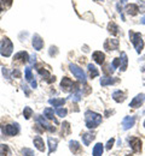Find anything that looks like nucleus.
<instances>
[{
    "label": "nucleus",
    "mask_w": 145,
    "mask_h": 156,
    "mask_svg": "<svg viewBox=\"0 0 145 156\" xmlns=\"http://www.w3.org/2000/svg\"><path fill=\"white\" fill-rule=\"evenodd\" d=\"M85 121H86V126L88 129H96L102 124V115L96 112L87 111L85 113Z\"/></svg>",
    "instance_id": "f257e3e1"
},
{
    "label": "nucleus",
    "mask_w": 145,
    "mask_h": 156,
    "mask_svg": "<svg viewBox=\"0 0 145 156\" xmlns=\"http://www.w3.org/2000/svg\"><path fill=\"white\" fill-rule=\"evenodd\" d=\"M129 37H131V41L133 43V46L135 47V51L137 53H140L144 48V41H143V37L139 33H133L132 30L129 31Z\"/></svg>",
    "instance_id": "f03ea898"
},
{
    "label": "nucleus",
    "mask_w": 145,
    "mask_h": 156,
    "mask_svg": "<svg viewBox=\"0 0 145 156\" xmlns=\"http://www.w3.org/2000/svg\"><path fill=\"white\" fill-rule=\"evenodd\" d=\"M12 51H13L12 42L7 37H4L1 40V43H0V53H1V55L9 58L12 54Z\"/></svg>",
    "instance_id": "7ed1b4c3"
},
{
    "label": "nucleus",
    "mask_w": 145,
    "mask_h": 156,
    "mask_svg": "<svg viewBox=\"0 0 145 156\" xmlns=\"http://www.w3.org/2000/svg\"><path fill=\"white\" fill-rule=\"evenodd\" d=\"M69 69H70V71L73 72V75L78 78L80 82L86 83V75H85V72L82 71V69H80V67H79L78 65H75V64H69Z\"/></svg>",
    "instance_id": "20e7f679"
},
{
    "label": "nucleus",
    "mask_w": 145,
    "mask_h": 156,
    "mask_svg": "<svg viewBox=\"0 0 145 156\" xmlns=\"http://www.w3.org/2000/svg\"><path fill=\"white\" fill-rule=\"evenodd\" d=\"M35 120H36V122L39 124V126L42 127V130H46V131H48V132H55V130H56L55 126H52L44 117L38 115V117L35 118Z\"/></svg>",
    "instance_id": "39448f33"
},
{
    "label": "nucleus",
    "mask_w": 145,
    "mask_h": 156,
    "mask_svg": "<svg viewBox=\"0 0 145 156\" xmlns=\"http://www.w3.org/2000/svg\"><path fill=\"white\" fill-rule=\"evenodd\" d=\"M128 142H129V147L133 149L134 153H138L142 150V140L137 137H129L128 138Z\"/></svg>",
    "instance_id": "423d86ee"
},
{
    "label": "nucleus",
    "mask_w": 145,
    "mask_h": 156,
    "mask_svg": "<svg viewBox=\"0 0 145 156\" xmlns=\"http://www.w3.org/2000/svg\"><path fill=\"white\" fill-rule=\"evenodd\" d=\"M2 132L7 136H16L20 132V127L17 124L15 125H6L5 127H2Z\"/></svg>",
    "instance_id": "0eeeda50"
},
{
    "label": "nucleus",
    "mask_w": 145,
    "mask_h": 156,
    "mask_svg": "<svg viewBox=\"0 0 145 156\" xmlns=\"http://www.w3.org/2000/svg\"><path fill=\"white\" fill-rule=\"evenodd\" d=\"M144 100H145V94H139V95H137L135 98L131 101L129 107H132V108H138V107H140V106L143 105Z\"/></svg>",
    "instance_id": "6e6552de"
},
{
    "label": "nucleus",
    "mask_w": 145,
    "mask_h": 156,
    "mask_svg": "<svg viewBox=\"0 0 145 156\" xmlns=\"http://www.w3.org/2000/svg\"><path fill=\"white\" fill-rule=\"evenodd\" d=\"M74 85H75V84L73 83V80L68 77H64L62 79V82H61L62 90H64V91H70V90L73 89V87H74Z\"/></svg>",
    "instance_id": "1a4fd4ad"
},
{
    "label": "nucleus",
    "mask_w": 145,
    "mask_h": 156,
    "mask_svg": "<svg viewBox=\"0 0 145 156\" xmlns=\"http://www.w3.org/2000/svg\"><path fill=\"white\" fill-rule=\"evenodd\" d=\"M135 124V117H124L122 120V127L124 130H129Z\"/></svg>",
    "instance_id": "9d476101"
},
{
    "label": "nucleus",
    "mask_w": 145,
    "mask_h": 156,
    "mask_svg": "<svg viewBox=\"0 0 145 156\" xmlns=\"http://www.w3.org/2000/svg\"><path fill=\"white\" fill-rule=\"evenodd\" d=\"M119 47V41L117 40H106L105 43H104V48L106 51H114V49H117Z\"/></svg>",
    "instance_id": "9b49d317"
},
{
    "label": "nucleus",
    "mask_w": 145,
    "mask_h": 156,
    "mask_svg": "<svg viewBox=\"0 0 145 156\" xmlns=\"http://www.w3.org/2000/svg\"><path fill=\"white\" fill-rule=\"evenodd\" d=\"M33 47L36 51H40V49H42V47H44V41H42V39L38 34H35L33 36Z\"/></svg>",
    "instance_id": "f8f14e48"
},
{
    "label": "nucleus",
    "mask_w": 145,
    "mask_h": 156,
    "mask_svg": "<svg viewBox=\"0 0 145 156\" xmlns=\"http://www.w3.org/2000/svg\"><path fill=\"white\" fill-rule=\"evenodd\" d=\"M15 60H17V61H21V62H28L29 61V55H28V53L27 52H24V51H22V52H18L17 54H15V57H13Z\"/></svg>",
    "instance_id": "ddd939ff"
},
{
    "label": "nucleus",
    "mask_w": 145,
    "mask_h": 156,
    "mask_svg": "<svg viewBox=\"0 0 145 156\" xmlns=\"http://www.w3.org/2000/svg\"><path fill=\"white\" fill-rule=\"evenodd\" d=\"M38 72H39V73L41 75L42 77H45V79L47 80V83H52V82H55V80H56V78H55V76L52 77V76L50 75V72H48L47 70H45V69L42 70L41 67H39V69H38Z\"/></svg>",
    "instance_id": "4468645a"
},
{
    "label": "nucleus",
    "mask_w": 145,
    "mask_h": 156,
    "mask_svg": "<svg viewBox=\"0 0 145 156\" xmlns=\"http://www.w3.org/2000/svg\"><path fill=\"white\" fill-rule=\"evenodd\" d=\"M113 98H114L117 103H121V102H124V100H126V94L122 93L121 90H116V91L113 93Z\"/></svg>",
    "instance_id": "2eb2a0df"
},
{
    "label": "nucleus",
    "mask_w": 145,
    "mask_h": 156,
    "mask_svg": "<svg viewBox=\"0 0 145 156\" xmlns=\"http://www.w3.org/2000/svg\"><path fill=\"white\" fill-rule=\"evenodd\" d=\"M92 58H93V60H94V61H96L97 64L102 65V64H104V60H105V55H104V53L99 52V51H97V52H94V53L92 54Z\"/></svg>",
    "instance_id": "dca6fc26"
},
{
    "label": "nucleus",
    "mask_w": 145,
    "mask_h": 156,
    "mask_svg": "<svg viewBox=\"0 0 145 156\" xmlns=\"http://www.w3.org/2000/svg\"><path fill=\"white\" fill-rule=\"evenodd\" d=\"M94 135L92 133V132H86V133H82L81 135V138H82V143L85 145H90L91 144V142L94 139Z\"/></svg>",
    "instance_id": "f3484780"
},
{
    "label": "nucleus",
    "mask_w": 145,
    "mask_h": 156,
    "mask_svg": "<svg viewBox=\"0 0 145 156\" xmlns=\"http://www.w3.org/2000/svg\"><path fill=\"white\" fill-rule=\"evenodd\" d=\"M138 11H139V7L135 4H129V5L126 6V12L131 16H135L138 13Z\"/></svg>",
    "instance_id": "a211bd4d"
},
{
    "label": "nucleus",
    "mask_w": 145,
    "mask_h": 156,
    "mask_svg": "<svg viewBox=\"0 0 145 156\" xmlns=\"http://www.w3.org/2000/svg\"><path fill=\"white\" fill-rule=\"evenodd\" d=\"M48 147H50V149H48V154L51 155L53 151H56V149H57V144H58V140L56 139V138H52V137H48Z\"/></svg>",
    "instance_id": "6ab92c4d"
},
{
    "label": "nucleus",
    "mask_w": 145,
    "mask_h": 156,
    "mask_svg": "<svg viewBox=\"0 0 145 156\" xmlns=\"http://www.w3.org/2000/svg\"><path fill=\"white\" fill-rule=\"evenodd\" d=\"M34 145L39 151H42V153L45 151V144H44V140L40 136H36L34 138Z\"/></svg>",
    "instance_id": "aec40b11"
},
{
    "label": "nucleus",
    "mask_w": 145,
    "mask_h": 156,
    "mask_svg": "<svg viewBox=\"0 0 145 156\" xmlns=\"http://www.w3.org/2000/svg\"><path fill=\"white\" fill-rule=\"evenodd\" d=\"M120 61H121L120 70H121V71H126V70H127V66H128V58H127V54H126L124 52L121 53V59H120Z\"/></svg>",
    "instance_id": "412c9836"
},
{
    "label": "nucleus",
    "mask_w": 145,
    "mask_h": 156,
    "mask_svg": "<svg viewBox=\"0 0 145 156\" xmlns=\"http://www.w3.org/2000/svg\"><path fill=\"white\" fill-rule=\"evenodd\" d=\"M69 149L71 150L73 154H78V153L80 151V144H79V142H76V140H70V142H69Z\"/></svg>",
    "instance_id": "4be33fe9"
},
{
    "label": "nucleus",
    "mask_w": 145,
    "mask_h": 156,
    "mask_svg": "<svg viewBox=\"0 0 145 156\" xmlns=\"http://www.w3.org/2000/svg\"><path fill=\"white\" fill-rule=\"evenodd\" d=\"M104 148L102 143H97L93 148V156H102L103 155Z\"/></svg>",
    "instance_id": "5701e85b"
},
{
    "label": "nucleus",
    "mask_w": 145,
    "mask_h": 156,
    "mask_svg": "<svg viewBox=\"0 0 145 156\" xmlns=\"http://www.w3.org/2000/svg\"><path fill=\"white\" fill-rule=\"evenodd\" d=\"M48 103L52 105L53 107H61L65 103V100L64 98H51L48 100Z\"/></svg>",
    "instance_id": "b1692460"
},
{
    "label": "nucleus",
    "mask_w": 145,
    "mask_h": 156,
    "mask_svg": "<svg viewBox=\"0 0 145 156\" xmlns=\"http://www.w3.org/2000/svg\"><path fill=\"white\" fill-rule=\"evenodd\" d=\"M44 114H45V117L47 118V119L53 120L55 124H58L57 119H55V117H53V109H52V108H45V109H44Z\"/></svg>",
    "instance_id": "393cba45"
},
{
    "label": "nucleus",
    "mask_w": 145,
    "mask_h": 156,
    "mask_svg": "<svg viewBox=\"0 0 145 156\" xmlns=\"http://www.w3.org/2000/svg\"><path fill=\"white\" fill-rule=\"evenodd\" d=\"M108 30H109V33H110L111 35H117V34H119V27H117L114 22H110V23L108 24Z\"/></svg>",
    "instance_id": "a878e982"
},
{
    "label": "nucleus",
    "mask_w": 145,
    "mask_h": 156,
    "mask_svg": "<svg viewBox=\"0 0 145 156\" xmlns=\"http://www.w3.org/2000/svg\"><path fill=\"white\" fill-rule=\"evenodd\" d=\"M117 82V79L115 78H111V77H104L101 79V84L103 87H106V85H111V84H115Z\"/></svg>",
    "instance_id": "bb28decb"
},
{
    "label": "nucleus",
    "mask_w": 145,
    "mask_h": 156,
    "mask_svg": "<svg viewBox=\"0 0 145 156\" xmlns=\"http://www.w3.org/2000/svg\"><path fill=\"white\" fill-rule=\"evenodd\" d=\"M88 71H90V77L91 78H94L97 77L98 75H99V72H98V70L96 69V66L94 65H92V64H88Z\"/></svg>",
    "instance_id": "cd10ccee"
},
{
    "label": "nucleus",
    "mask_w": 145,
    "mask_h": 156,
    "mask_svg": "<svg viewBox=\"0 0 145 156\" xmlns=\"http://www.w3.org/2000/svg\"><path fill=\"white\" fill-rule=\"evenodd\" d=\"M70 98H71L73 101H75V102H79V101L81 100V90H80V89H76L75 93L70 96Z\"/></svg>",
    "instance_id": "c85d7f7f"
},
{
    "label": "nucleus",
    "mask_w": 145,
    "mask_h": 156,
    "mask_svg": "<svg viewBox=\"0 0 145 156\" xmlns=\"http://www.w3.org/2000/svg\"><path fill=\"white\" fill-rule=\"evenodd\" d=\"M23 115L25 119H30V117L33 115V109L30 107H24V111H23Z\"/></svg>",
    "instance_id": "c756f323"
},
{
    "label": "nucleus",
    "mask_w": 145,
    "mask_h": 156,
    "mask_svg": "<svg viewBox=\"0 0 145 156\" xmlns=\"http://www.w3.org/2000/svg\"><path fill=\"white\" fill-rule=\"evenodd\" d=\"M9 154V147L5 144H0V156H7Z\"/></svg>",
    "instance_id": "7c9ffc66"
},
{
    "label": "nucleus",
    "mask_w": 145,
    "mask_h": 156,
    "mask_svg": "<svg viewBox=\"0 0 145 156\" xmlns=\"http://www.w3.org/2000/svg\"><path fill=\"white\" fill-rule=\"evenodd\" d=\"M25 79L28 80V82H33L34 79H33V76H32V70H30V67H27L25 69Z\"/></svg>",
    "instance_id": "2f4dec72"
},
{
    "label": "nucleus",
    "mask_w": 145,
    "mask_h": 156,
    "mask_svg": "<svg viewBox=\"0 0 145 156\" xmlns=\"http://www.w3.org/2000/svg\"><path fill=\"white\" fill-rule=\"evenodd\" d=\"M114 71H115V69H114V66H113L111 64L106 65V66H105V69H104V73H106V75H111Z\"/></svg>",
    "instance_id": "473e14b6"
},
{
    "label": "nucleus",
    "mask_w": 145,
    "mask_h": 156,
    "mask_svg": "<svg viewBox=\"0 0 145 156\" xmlns=\"http://www.w3.org/2000/svg\"><path fill=\"white\" fill-rule=\"evenodd\" d=\"M56 113H57L59 117H65L68 112H67V109H64V108H59V107H58V108L56 109Z\"/></svg>",
    "instance_id": "72a5a7b5"
},
{
    "label": "nucleus",
    "mask_w": 145,
    "mask_h": 156,
    "mask_svg": "<svg viewBox=\"0 0 145 156\" xmlns=\"http://www.w3.org/2000/svg\"><path fill=\"white\" fill-rule=\"evenodd\" d=\"M23 155L24 156H34V153H33L32 149L25 148V149H23Z\"/></svg>",
    "instance_id": "f704fd0d"
},
{
    "label": "nucleus",
    "mask_w": 145,
    "mask_h": 156,
    "mask_svg": "<svg viewBox=\"0 0 145 156\" xmlns=\"http://www.w3.org/2000/svg\"><path fill=\"white\" fill-rule=\"evenodd\" d=\"M114 143H115V139H114V138L109 139V140H108V143H106V149H108V150H110V149L114 147Z\"/></svg>",
    "instance_id": "c9c22d12"
},
{
    "label": "nucleus",
    "mask_w": 145,
    "mask_h": 156,
    "mask_svg": "<svg viewBox=\"0 0 145 156\" xmlns=\"http://www.w3.org/2000/svg\"><path fill=\"white\" fill-rule=\"evenodd\" d=\"M113 66H114V69H116L117 66H120L121 65V61H120V59H114V61H113V64H111Z\"/></svg>",
    "instance_id": "e433bc0d"
},
{
    "label": "nucleus",
    "mask_w": 145,
    "mask_h": 156,
    "mask_svg": "<svg viewBox=\"0 0 145 156\" xmlns=\"http://www.w3.org/2000/svg\"><path fill=\"white\" fill-rule=\"evenodd\" d=\"M57 52H58V51H57L56 47H51V48H50V55H56Z\"/></svg>",
    "instance_id": "4c0bfd02"
},
{
    "label": "nucleus",
    "mask_w": 145,
    "mask_h": 156,
    "mask_svg": "<svg viewBox=\"0 0 145 156\" xmlns=\"http://www.w3.org/2000/svg\"><path fill=\"white\" fill-rule=\"evenodd\" d=\"M22 88H23V90L25 91V94H27V95H29V90H28V87H27V85H22Z\"/></svg>",
    "instance_id": "58836bf2"
},
{
    "label": "nucleus",
    "mask_w": 145,
    "mask_h": 156,
    "mask_svg": "<svg viewBox=\"0 0 145 156\" xmlns=\"http://www.w3.org/2000/svg\"><path fill=\"white\" fill-rule=\"evenodd\" d=\"M1 1H4V4H6L7 6H10L12 4V0H1Z\"/></svg>",
    "instance_id": "ea45409f"
},
{
    "label": "nucleus",
    "mask_w": 145,
    "mask_h": 156,
    "mask_svg": "<svg viewBox=\"0 0 145 156\" xmlns=\"http://www.w3.org/2000/svg\"><path fill=\"white\" fill-rule=\"evenodd\" d=\"M142 23H143V24H145V17H143V18H142Z\"/></svg>",
    "instance_id": "a19ab883"
},
{
    "label": "nucleus",
    "mask_w": 145,
    "mask_h": 156,
    "mask_svg": "<svg viewBox=\"0 0 145 156\" xmlns=\"http://www.w3.org/2000/svg\"><path fill=\"white\" fill-rule=\"evenodd\" d=\"M142 71H143V72H144V71H145V65H144V66H143V67H142Z\"/></svg>",
    "instance_id": "79ce46f5"
},
{
    "label": "nucleus",
    "mask_w": 145,
    "mask_h": 156,
    "mask_svg": "<svg viewBox=\"0 0 145 156\" xmlns=\"http://www.w3.org/2000/svg\"><path fill=\"white\" fill-rule=\"evenodd\" d=\"M2 11V6H1V4H0V12Z\"/></svg>",
    "instance_id": "37998d69"
},
{
    "label": "nucleus",
    "mask_w": 145,
    "mask_h": 156,
    "mask_svg": "<svg viewBox=\"0 0 145 156\" xmlns=\"http://www.w3.org/2000/svg\"><path fill=\"white\" fill-rule=\"evenodd\" d=\"M121 1H122V2H124V1H126V0H121Z\"/></svg>",
    "instance_id": "c03bdc74"
},
{
    "label": "nucleus",
    "mask_w": 145,
    "mask_h": 156,
    "mask_svg": "<svg viewBox=\"0 0 145 156\" xmlns=\"http://www.w3.org/2000/svg\"><path fill=\"white\" fill-rule=\"evenodd\" d=\"M144 126H145V121H144Z\"/></svg>",
    "instance_id": "a18cd8bd"
}]
</instances>
